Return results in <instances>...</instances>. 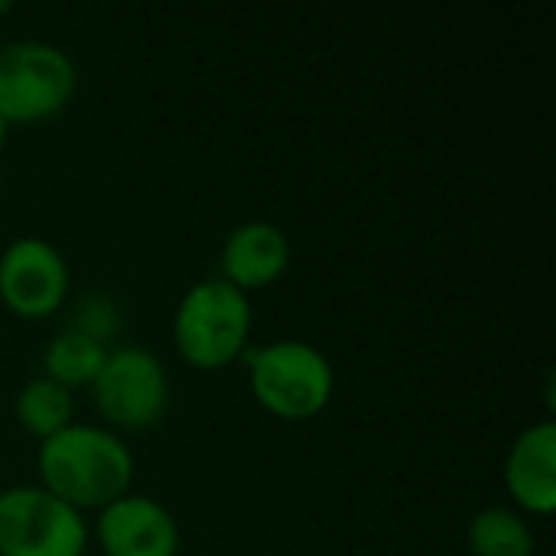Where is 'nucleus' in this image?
<instances>
[{
	"mask_svg": "<svg viewBox=\"0 0 556 556\" xmlns=\"http://www.w3.org/2000/svg\"><path fill=\"white\" fill-rule=\"evenodd\" d=\"M39 489L75 511H101L134 492V453L104 424H68L36 446Z\"/></svg>",
	"mask_w": 556,
	"mask_h": 556,
	"instance_id": "f257e3e1",
	"label": "nucleus"
},
{
	"mask_svg": "<svg viewBox=\"0 0 556 556\" xmlns=\"http://www.w3.org/2000/svg\"><path fill=\"white\" fill-rule=\"evenodd\" d=\"M254 309L251 296L222 277L192 283L173 313L176 355L195 371H222L251 349Z\"/></svg>",
	"mask_w": 556,
	"mask_h": 556,
	"instance_id": "f03ea898",
	"label": "nucleus"
},
{
	"mask_svg": "<svg viewBox=\"0 0 556 556\" xmlns=\"http://www.w3.org/2000/svg\"><path fill=\"white\" fill-rule=\"evenodd\" d=\"M248 384L261 410L287 424L319 417L336 394V368L323 349L303 339H274L244 352Z\"/></svg>",
	"mask_w": 556,
	"mask_h": 556,
	"instance_id": "7ed1b4c3",
	"label": "nucleus"
},
{
	"mask_svg": "<svg viewBox=\"0 0 556 556\" xmlns=\"http://www.w3.org/2000/svg\"><path fill=\"white\" fill-rule=\"evenodd\" d=\"M78 88L72 55L42 39H13L0 46V117L16 124H39L68 108Z\"/></svg>",
	"mask_w": 556,
	"mask_h": 556,
	"instance_id": "20e7f679",
	"label": "nucleus"
},
{
	"mask_svg": "<svg viewBox=\"0 0 556 556\" xmlns=\"http://www.w3.org/2000/svg\"><path fill=\"white\" fill-rule=\"evenodd\" d=\"M88 391L108 430L137 433L166 417L169 371L156 352L143 345H117L108 352Z\"/></svg>",
	"mask_w": 556,
	"mask_h": 556,
	"instance_id": "39448f33",
	"label": "nucleus"
},
{
	"mask_svg": "<svg viewBox=\"0 0 556 556\" xmlns=\"http://www.w3.org/2000/svg\"><path fill=\"white\" fill-rule=\"evenodd\" d=\"M91 528L39 485L0 492V556H85Z\"/></svg>",
	"mask_w": 556,
	"mask_h": 556,
	"instance_id": "423d86ee",
	"label": "nucleus"
},
{
	"mask_svg": "<svg viewBox=\"0 0 556 556\" xmlns=\"http://www.w3.org/2000/svg\"><path fill=\"white\" fill-rule=\"evenodd\" d=\"M68 290L72 270L52 241L23 235L0 251V303L16 319H52L65 306Z\"/></svg>",
	"mask_w": 556,
	"mask_h": 556,
	"instance_id": "0eeeda50",
	"label": "nucleus"
},
{
	"mask_svg": "<svg viewBox=\"0 0 556 556\" xmlns=\"http://www.w3.org/2000/svg\"><path fill=\"white\" fill-rule=\"evenodd\" d=\"M104 556H179V525L153 495L127 492L98 511L91 528Z\"/></svg>",
	"mask_w": 556,
	"mask_h": 556,
	"instance_id": "6e6552de",
	"label": "nucleus"
},
{
	"mask_svg": "<svg viewBox=\"0 0 556 556\" xmlns=\"http://www.w3.org/2000/svg\"><path fill=\"white\" fill-rule=\"evenodd\" d=\"M290 257H293V248L280 225L264 222V218L241 222L238 228L228 231L222 244L215 277L228 280L231 287L251 296L257 290L274 287L287 274Z\"/></svg>",
	"mask_w": 556,
	"mask_h": 556,
	"instance_id": "1a4fd4ad",
	"label": "nucleus"
},
{
	"mask_svg": "<svg viewBox=\"0 0 556 556\" xmlns=\"http://www.w3.org/2000/svg\"><path fill=\"white\" fill-rule=\"evenodd\" d=\"M505 489L534 518L556 511V424L551 417L525 427L505 456Z\"/></svg>",
	"mask_w": 556,
	"mask_h": 556,
	"instance_id": "9d476101",
	"label": "nucleus"
},
{
	"mask_svg": "<svg viewBox=\"0 0 556 556\" xmlns=\"http://www.w3.org/2000/svg\"><path fill=\"white\" fill-rule=\"evenodd\" d=\"M13 417L23 433H29L36 443L55 437L68 424H75V394L62 384L49 381L46 375L29 378L13 401Z\"/></svg>",
	"mask_w": 556,
	"mask_h": 556,
	"instance_id": "9b49d317",
	"label": "nucleus"
},
{
	"mask_svg": "<svg viewBox=\"0 0 556 556\" xmlns=\"http://www.w3.org/2000/svg\"><path fill=\"white\" fill-rule=\"evenodd\" d=\"M108 345L75 332V329H62L49 339L46 352H42V375L55 384H62L65 391H78V388H91V381L98 378L104 358H108Z\"/></svg>",
	"mask_w": 556,
	"mask_h": 556,
	"instance_id": "f8f14e48",
	"label": "nucleus"
},
{
	"mask_svg": "<svg viewBox=\"0 0 556 556\" xmlns=\"http://www.w3.org/2000/svg\"><path fill=\"white\" fill-rule=\"evenodd\" d=\"M472 556H538V538L528 518L515 508H482L466 528Z\"/></svg>",
	"mask_w": 556,
	"mask_h": 556,
	"instance_id": "ddd939ff",
	"label": "nucleus"
},
{
	"mask_svg": "<svg viewBox=\"0 0 556 556\" xmlns=\"http://www.w3.org/2000/svg\"><path fill=\"white\" fill-rule=\"evenodd\" d=\"M68 329L101 342L111 349V339L121 332V309L111 296L104 293H88L75 303L72 309V319H68Z\"/></svg>",
	"mask_w": 556,
	"mask_h": 556,
	"instance_id": "4468645a",
	"label": "nucleus"
},
{
	"mask_svg": "<svg viewBox=\"0 0 556 556\" xmlns=\"http://www.w3.org/2000/svg\"><path fill=\"white\" fill-rule=\"evenodd\" d=\"M7 140H10V124H7V121L0 117V150L7 147Z\"/></svg>",
	"mask_w": 556,
	"mask_h": 556,
	"instance_id": "2eb2a0df",
	"label": "nucleus"
}]
</instances>
